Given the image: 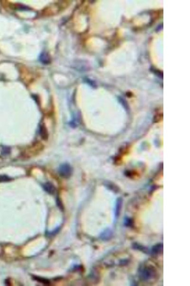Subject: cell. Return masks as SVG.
<instances>
[{
  "instance_id": "cell-1",
  "label": "cell",
  "mask_w": 190,
  "mask_h": 286,
  "mask_svg": "<svg viewBox=\"0 0 190 286\" xmlns=\"http://www.w3.org/2000/svg\"><path fill=\"white\" fill-rule=\"evenodd\" d=\"M59 173L61 177L69 178L72 174V168L69 164H64L59 167Z\"/></svg>"
},
{
  "instance_id": "cell-2",
  "label": "cell",
  "mask_w": 190,
  "mask_h": 286,
  "mask_svg": "<svg viewBox=\"0 0 190 286\" xmlns=\"http://www.w3.org/2000/svg\"><path fill=\"white\" fill-rule=\"evenodd\" d=\"M43 188L46 192L50 194H53L55 193L56 191V187L55 186L50 182H47L44 184Z\"/></svg>"
},
{
  "instance_id": "cell-3",
  "label": "cell",
  "mask_w": 190,
  "mask_h": 286,
  "mask_svg": "<svg viewBox=\"0 0 190 286\" xmlns=\"http://www.w3.org/2000/svg\"><path fill=\"white\" fill-rule=\"evenodd\" d=\"M40 134L42 139L43 140H47L49 137V134L48 131L46 127L44 124H42L40 128Z\"/></svg>"
},
{
  "instance_id": "cell-4",
  "label": "cell",
  "mask_w": 190,
  "mask_h": 286,
  "mask_svg": "<svg viewBox=\"0 0 190 286\" xmlns=\"http://www.w3.org/2000/svg\"><path fill=\"white\" fill-rule=\"evenodd\" d=\"M11 178L6 175H0V183L1 182H9L11 180Z\"/></svg>"
},
{
  "instance_id": "cell-5",
  "label": "cell",
  "mask_w": 190,
  "mask_h": 286,
  "mask_svg": "<svg viewBox=\"0 0 190 286\" xmlns=\"http://www.w3.org/2000/svg\"><path fill=\"white\" fill-rule=\"evenodd\" d=\"M34 279H35V280H37V281H39V282H40L43 283L45 284H49V280H45V279H43V278H41V277H34Z\"/></svg>"
},
{
  "instance_id": "cell-6",
  "label": "cell",
  "mask_w": 190,
  "mask_h": 286,
  "mask_svg": "<svg viewBox=\"0 0 190 286\" xmlns=\"http://www.w3.org/2000/svg\"><path fill=\"white\" fill-rule=\"evenodd\" d=\"M10 149L9 147H3V149H2V153H3V154L6 155V154L10 153Z\"/></svg>"
}]
</instances>
